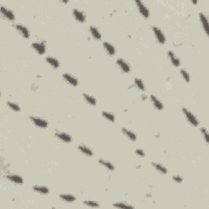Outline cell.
<instances>
[{
    "instance_id": "cell-1",
    "label": "cell",
    "mask_w": 209,
    "mask_h": 209,
    "mask_svg": "<svg viewBox=\"0 0 209 209\" xmlns=\"http://www.w3.org/2000/svg\"><path fill=\"white\" fill-rule=\"evenodd\" d=\"M182 112H183L185 117L187 119V121L194 127H197L199 125V120L190 110H188L186 108H182Z\"/></svg>"
},
{
    "instance_id": "cell-2",
    "label": "cell",
    "mask_w": 209,
    "mask_h": 209,
    "mask_svg": "<svg viewBox=\"0 0 209 209\" xmlns=\"http://www.w3.org/2000/svg\"><path fill=\"white\" fill-rule=\"evenodd\" d=\"M152 30L156 38V40L158 41V44H164L166 42V37L164 35V34L162 32L160 29L158 28L157 26H153L152 27Z\"/></svg>"
},
{
    "instance_id": "cell-3",
    "label": "cell",
    "mask_w": 209,
    "mask_h": 209,
    "mask_svg": "<svg viewBox=\"0 0 209 209\" xmlns=\"http://www.w3.org/2000/svg\"><path fill=\"white\" fill-rule=\"evenodd\" d=\"M30 120L34 123L35 126L40 128H46L48 126V122L44 119L39 117H36V116H30Z\"/></svg>"
},
{
    "instance_id": "cell-4",
    "label": "cell",
    "mask_w": 209,
    "mask_h": 209,
    "mask_svg": "<svg viewBox=\"0 0 209 209\" xmlns=\"http://www.w3.org/2000/svg\"><path fill=\"white\" fill-rule=\"evenodd\" d=\"M32 48L39 55H43L46 51V45L44 42H35L31 44Z\"/></svg>"
},
{
    "instance_id": "cell-5",
    "label": "cell",
    "mask_w": 209,
    "mask_h": 209,
    "mask_svg": "<svg viewBox=\"0 0 209 209\" xmlns=\"http://www.w3.org/2000/svg\"><path fill=\"white\" fill-rule=\"evenodd\" d=\"M14 27H15V29L16 30L18 33L20 34L23 38H30V31H29V30L26 28V26H23V25H20V24H16V25H14Z\"/></svg>"
},
{
    "instance_id": "cell-6",
    "label": "cell",
    "mask_w": 209,
    "mask_h": 209,
    "mask_svg": "<svg viewBox=\"0 0 209 209\" xmlns=\"http://www.w3.org/2000/svg\"><path fill=\"white\" fill-rule=\"evenodd\" d=\"M136 6H137V8L139 12H140V15L144 16L145 18H148L149 16H150V11L147 8V7L140 1H136L135 2Z\"/></svg>"
},
{
    "instance_id": "cell-7",
    "label": "cell",
    "mask_w": 209,
    "mask_h": 209,
    "mask_svg": "<svg viewBox=\"0 0 209 209\" xmlns=\"http://www.w3.org/2000/svg\"><path fill=\"white\" fill-rule=\"evenodd\" d=\"M116 63H117L118 66L119 67L120 69H121L123 73H129V72H130V66H129L128 62H126L123 59H118L117 61H116Z\"/></svg>"
},
{
    "instance_id": "cell-8",
    "label": "cell",
    "mask_w": 209,
    "mask_h": 209,
    "mask_svg": "<svg viewBox=\"0 0 209 209\" xmlns=\"http://www.w3.org/2000/svg\"><path fill=\"white\" fill-rule=\"evenodd\" d=\"M73 16H74V19L80 23H83L86 21V16L84 13L77 8H74L73 10Z\"/></svg>"
},
{
    "instance_id": "cell-9",
    "label": "cell",
    "mask_w": 209,
    "mask_h": 209,
    "mask_svg": "<svg viewBox=\"0 0 209 209\" xmlns=\"http://www.w3.org/2000/svg\"><path fill=\"white\" fill-rule=\"evenodd\" d=\"M62 78L64 79L65 81H66L69 85L71 86H74V87H76L77 85L79 84V81L78 79L75 78L74 76L71 75L69 74H62Z\"/></svg>"
},
{
    "instance_id": "cell-10",
    "label": "cell",
    "mask_w": 209,
    "mask_h": 209,
    "mask_svg": "<svg viewBox=\"0 0 209 209\" xmlns=\"http://www.w3.org/2000/svg\"><path fill=\"white\" fill-rule=\"evenodd\" d=\"M1 14L8 20H15V16L12 11L10 9L5 8V7H1Z\"/></svg>"
},
{
    "instance_id": "cell-11",
    "label": "cell",
    "mask_w": 209,
    "mask_h": 209,
    "mask_svg": "<svg viewBox=\"0 0 209 209\" xmlns=\"http://www.w3.org/2000/svg\"><path fill=\"white\" fill-rule=\"evenodd\" d=\"M55 136H56V137H57L58 139H60V140H61V141H63V142L69 143V142H71L72 141L71 136H70L69 134H67V133H66L56 132V133H55Z\"/></svg>"
},
{
    "instance_id": "cell-12",
    "label": "cell",
    "mask_w": 209,
    "mask_h": 209,
    "mask_svg": "<svg viewBox=\"0 0 209 209\" xmlns=\"http://www.w3.org/2000/svg\"><path fill=\"white\" fill-rule=\"evenodd\" d=\"M6 178L8 179V181H12L13 183L17 184V185H22L24 182L23 178L20 175H16V174L8 175V176H6Z\"/></svg>"
},
{
    "instance_id": "cell-13",
    "label": "cell",
    "mask_w": 209,
    "mask_h": 209,
    "mask_svg": "<svg viewBox=\"0 0 209 209\" xmlns=\"http://www.w3.org/2000/svg\"><path fill=\"white\" fill-rule=\"evenodd\" d=\"M168 56L170 61H171L172 64L174 66L179 67L180 65H181V61H180V59L177 57V56L174 54V52L172 51H168Z\"/></svg>"
},
{
    "instance_id": "cell-14",
    "label": "cell",
    "mask_w": 209,
    "mask_h": 209,
    "mask_svg": "<svg viewBox=\"0 0 209 209\" xmlns=\"http://www.w3.org/2000/svg\"><path fill=\"white\" fill-rule=\"evenodd\" d=\"M102 45H103V48L105 50V51L107 52L108 55H110V56L115 55L116 50H115V47L113 46V44H111L109 42H104Z\"/></svg>"
},
{
    "instance_id": "cell-15",
    "label": "cell",
    "mask_w": 209,
    "mask_h": 209,
    "mask_svg": "<svg viewBox=\"0 0 209 209\" xmlns=\"http://www.w3.org/2000/svg\"><path fill=\"white\" fill-rule=\"evenodd\" d=\"M199 20L201 21L202 26H203L205 33H206V34H208V21H207V18L204 13L200 12L199 13Z\"/></svg>"
},
{
    "instance_id": "cell-16",
    "label": "cell",
    "mask_w": 209,
    "mask_h": 209,
    "mask_svg": "<svg viewBox=\"0 0 209 209\" xmlns=\"http://www.w3.org/2000/svg\"><path fill=\"white\" fill-rule=\"evenodd\" d=\"M150 99H151V101L152 102L154 107L157 109V110H163V103L159 101V100L157 98V97L154 96V95H151L150 97Z\"/></svg>"
},
{
    "instance_id": "cell-17",
    "label": "cell",
    "mask_w": 209,
    "mask_h": 209,
    "mask_svg": "<svg viewBox=\"0 0 209 209\" xmlns=\"http://www.w3.org/2000/svg\"><path fill=\"white\" fill-rule=\"evenodd\" d=\"M46 61L48 63L50 66H51L53 69H57L60 67V62L57 59L54 58V57H51V56H48L46 57Z\"/></svg>"
},
{
    "instance_id": "cell-18",
    "label": "cell",
    "mask_w": 209,
    "mask_h": 209,
    "mask_svg": "<svg viewBox=\"0 0 209 209\" xmlns=\"http://www.w3.org/2000/svg\"><path fill=\"white\" fill-rule=\"evenodd\" d=\"M78 150L83 154H84L85 155L92 156L93 155V152L90 148H88L87 145H79L78 146Z\"/></svg>"
},
{
    "instance_id": "cell-19",
    "label": "cell",
    "mask_w": 209,
    "mask_h": 209,
    "mask_svg": "<svg viewBox=\"0 0 209 209\" xmlns=\"http://www.w3.org/2000/svg\"><path fill=\"white\" fill-rule=\"evenodd\" d=\"M33 190L35 192L41 194H48L49 193L48 188L44 186H33Z\"/></svg>"
},
{
    "instance_id": "cell-20",
    "label": "cell",
    "mask_w": 209,
    "mask_h": 209,
    "mask_svg": "<svg viewBox=\"0 0 209 209\" xmlns=\"http://www.w3.org/2000/svg\"><path fill=\"white\" fill-rule=\"evenodd\" d=\"M122 133H123L129 140H132V141H135V140H136V134L133 133V131L128 130L127 128H122Z\"/></svg>"
},
{
    "instance_id": "cell-21",
    "label": "cell",
    "mask_w": 209,
    "mask_h": 209,
    "mask_svg": "<svg viewBox=\"0 0 209 209\" xmlns=\"http://www.w3.org/2000/svg\"><path fill=\"white\" fill-rule=\"evenodd\" d=\"M89 30L91 34H92V36L96 39V40H101V34L100 33V31L98 29H97L96 27H94V26H90Z\"/></svg>"
},
{
    "instance_id": "cell-22",
    "label": "cell",
    "mask_w": 209,
    "mask_h": 209,
    "mask_svg": "<svg viewBox=\"0 0 209 209\" xmlns=\"http://www.w3.org/2000/svg\"><path fill=\"white\" fill-rule=\"evenodd\" d=\"M60 198H61V199H62L63 201L68 202V203H72V202H74L76 200V198H75L74 195L69 194H60Z\"/></svg>"
},
{
    "instance_id": "cell-23",
    "label": "cell",
    "mask_w": 209,
    "mask_h": 209,
    "mask_svg": "<svg viewBox=\"0 0 209 209\" xmlns=\"http://www.w3.org/2000/svg\"><path fill=\"white\" fill-rule=\"evenodd\" d=\"M152 166H153L154 168H155L156 170L158 172H160V173L166 174L167 172H168V170H167V168H166L164 166L162 165V164H160V163H154V162H153V163H152Z\"/></svg>"
},
{
    "instance_id": "cell-24",
    "label": "cell",
    "mask_w": 209,
    "mask_h": 209,
    "mask_svg": "<svg viewBox=\"0 0 209 209\" xmlns=\"http://www.w3.org/2000/svg\"><path fill=\"white\" fill-rule=\"evenodd\" d=\"M99 163L103 167H104L105 168H107L110 171H114L115 170V166L113 165L112 163H110L107 160H104V159H100Z\"/></svg>"
},
{
    "instance_id": "cell-25",
    "label": "cell",
    "mask_w": 209,
    "mask_h": 209,
    "mask_svg": "<svg viewBox=\"0 0 209 209\" xmlns=\"http://www.w3.org/2000/svg\"><path fill=\"white\" fill-rule=\"evenodd\" d=\"M83 99L86 101V102L88 103L90 105H93V106H95V105L97 104V100L95 99L93 97H92V96L83 93Z\"/></svg>"
},
{
    "instance_id": "cell-26",
    "label": "cell",
    "mask_w": 209,
    "mask_h": 209,
    "mask_svg": "<svg viewBox=\"0 0 209 209\" xmlns=\"http://www.w3.org/2000/svg\"><path fill=\"white\" fill-rule=\"evenodd\" d=\"M134 84H135V86L137 87L138 89L141 90V91H145V84H144V83L142 82V80H140V79L136 78V79H134Z\"/></svg>"
},
{
    "instance_id": "cell-27",
    "label": "cell",
    "mask_w": 209,
    "mask_h": 209,
    "mask_svg": "<svg viewBox=\"0 0 209 209\" xmlns=\"http://www.w3.org/2000/svg\"><path fill=\"white\" fill-rule=\"evenodd\" d=\"M101 115L104 119H106L110 121V122H115V115H113V114H111V113L106 112V111H102Z\"/></svg>"
},
{
    "instance_id": "cell-28",
    "label": "cell",
    "mask_w": 209,
    "mask_h": 209,
    "mask_svg": "<svg viewBox=\"0 0 209 209\" xmlns=\"http://www.w3.org/2000/svg\"><path fill=\"white\" fill-rule=\"evenodd\" d=\"M7 104H8V107L10 108L12 110H13V111H16V112L20 111V107L16 103H14V102L12 101H8L7 102Z\"/></svg>"
},
{
    "instance_id": "cell-29",
    "label": "cell",
    "mask_w": 209,
    "mask_h": 209,
    "mask_svg": "<svg viewBox=\"0 0 209 209\" xmlns=\"http://www.w3.org/2000/svg\"><path fill=\"white\" fill-rule=\"evenodd\" d=\"M113 206L119 208H134V207L130 204H126V203H115L113 204Z\"/></svg>"
},
{
    "instance_id": "cell-30",
    "label": "cell",
    "mask_w": 209,
    "mask_h": 209,
    "mask_svg": "<svg viewBox=\"0 0 209 209\" xmlns=\"http://www.w3.org/2000/svg\"><path fill=\"white\" fill-rule=\"evenodd\" d=\"M180 72H181V76H182L184 80H185L186 83H190V75L189 73L186 71V69H181Z\"/></svg>"
},
{
    "instance_id": "cell-31",
    "label": "cell",
    "mask_w": 209,
    "mask_h": 209,
    "mask_svg": "<svg viewBox=\"0 0 209 209\" xmlns=\"http://www.w3.org/2000/svg\"><path fill=\"white\" fill-rule=\"evenodd\" d=\"M83 204L87 205V206L89 207H99L100 205L97 202L95 201H91V200H86V201H83Z\"/></svg>"
},
{
    "instance_id": "cell-32",
    "label": "cell",
    "mask_w": 209,
    "mask_h": 209,
    "mask_svg": "<svg viewBox=\"0 0 209 209\" xmlns=\"http://www.w3.org/2000/svg\"><path fill=\"white\" fill-rule=\"evenodd\" d=\"M200 131H201L202 134L204 135V138H205V140H206V142L207 143L208 142V135H207V129L205 128H202L201 129H200Z\"/></svg>"
},
{
    "instance_id": "cell-33",
    "label": "cell",
    "mask_w": 209,
    "mask_h": 209,
    "mask_svg": "<svg viewBox=\"0 0 209 209\" xmlns=\"http://www.w3.org/2000/svg\"><path fill=\"white\" fill-rule=\"evenodd\" d=\"M172 180L176 183H181L183 181V178L181 176H172Z\"/></svg>"
},
{
    "instance_id": "cell-34",
    "label": "cell",
    "mask_w": 209,
    "mask_h": 209,
    "mask_svg": "<svg viewBox=\"0 0 209 209\" xmlns=\"http://www.w3.org/2000/svg\"><path fill=\"white\" fill-rule=\"evenodd\" d=\"M136 154L137 155L140 156V157H144V156L145 155V152H144V151L141 150V149H137V150L136 151Z\"/></svg>"
}]
</instances>
